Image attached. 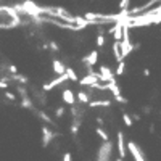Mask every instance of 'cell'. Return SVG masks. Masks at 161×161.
Listing matches in <instances>:
<instances>
[{
  "label": "cell",
  "mask_w": 161,
  "mask_h": 161,
  "mask_svg": "<svg viewBox=\"0 0 161 161\" xmlns=\"http://www.w3.org/2000/svg\"><path fill=\"white\" fill-rule=\"evenodd\" d=\"M21 7L24 10V15L29 18H36V16H42V7H39L37 3L31 2V0H24L21 2Z\"/></svg>",
  "instance_id": "obj_1"
},
{
  "label": "cell",
  "mask_w": 161,
  "mask_h": 161,
  "mask_svg": "<svg viewBox=\"0 0 161 161\" xmlns=\"http://www.w3.org/2000/svg\"><path fill=\"white\" fill-rule=\"evenodd\" d=\"M113 142H103L98 153H97V161H111V153H113Z\"/></svg>",
  "instance_id": "obj_2"
},
{
  "label": "cell",
  "mask_w": 161,
  "mask_h": 161,
  "mask_svg": "<svg viewBox=\"0 0 161 161\" xmlns=\"http://www.w3.org/2000/svg\"><path fill=\"white\" fill-rule=\"evenodd\" d=\"M127 148H129V153L132 155L134 161H147L145 159V155H143V152H142V148L137 145L135 142L127 140V142H126V150H127Z\"/></svg>",
  "instance_id": "obj_3"
},
{
  "label": "cell",
  "mask_w": 161,
  "mask_h": 161,
  "mask_svg": "<svg viewBox=\"0 0 161 161\" xmlns=\"http://www.w3.org/2000/svg\"><path fill=\"white\" fill-rule=\"evenodd\" d=\"M97 84H100L98 73H97V71H94L92 74H87V76H84L82 79H79V85H82V87H90V89H94Z\"/></svg>",
  "instance_id": "obj_4"
},
{
  "label": "cell",
  "mask_w": 161,
  "mask_h": 161,
  "mask_svg": "<svg viewBox=\"0 0 161 161\" xmlns=\"http://www.w3.org/2000/svg\"><path fill=\"white\" fill-rule=\"evenodd\" d=\"M65 82H68V77H66V74H63V76H56L53 80H50V82L44 84V85H42V90H44V92H48V90L55 89V87H58V85L65 84Z\"/></svg>",
  "instance_id": "obj_5"
},
{
  "label": "cell",
  "mask_w": 161,
  "mask_h": 161,
  "mask_svg": "<svg viewBox=\"0 0 161 161\" xmlns=\"http://www.w3.org/2000/svg\"><path fill=\"white\" fill-rule=\"evenodd\" d=\"M116 147H118V153L119 158L124 159L126 155H127V150H126V139H124V132H118V139H116Z\"/></svg>",
  "instance_id": "obj_6"
},
{
  "label": "cell",
  "mask_w": 161,
  "mask_h": 161,
  "mask_svg": "<svg viewBox=\"0 0 161 161\" xmlns=\"http://www.w3.org/2000/svg\"><path fill=\"white\" fill-rule=\"evenodd\" d=\"M56 137V134L47 126H42V147H48L52 140Z\"/></svg>",
  "instance_id": "obj_7"
},
{
  "label": "cell",
  "mask_w": 161,
  "mask_h": 161,
  "mask_svg": "<svg viewBox=\"0 0 161 161\" xmlns=\"http://www.w3.org/2000/svg\"><path fill=\"white\" fill-rule=\"evenodd\" d=\"M98 79H100V82H110V80L114 79V74H113V70L111 68H108V66H100V70H98Z\"/></svg>",
  "instance_id": "obj_8"
},
{
  "label": "cell",
  "mask_w": 161,
  "mask_h": 161,
  "mask_svg": "<svg viewBox=\"0 0 161 161\" xmlns=\"http://www.w3.org/2000/svg\"><path fill=\"white\" fill-rule=\"evenodd\" d=\"M66 65H65V61H61L60 58H53V61H52V71H53L56 76H63L66 71Z\"/></svg>",
  "instance_id": "obj_9"
},
{
  "label": "cell",
  "mask_w": 161,
  "mask_h": 161,
  "mask_svg": "<svg viewBox=\"0 0 161 161\" xmlns=\"http://www.w3.org/2000/svg\"><path fill=\"white\" fill-rule=\"evenodd\" d=\"M61 97H63V102H65L66 105L74 106V103H76V95H74V92L71 89H65L63 94H61Z\"/></svg>",
  "instance_id": "obj_10"
},
{
  "label": "cell",
  "mask_w": 161,
  "mask_h": 161,
  "mask_svg": "<svg viewBox=\"0 0 161 161\" xmlns=\"http://www.w3.org/2000/svg\"><path fill=\"white\" fill-rule=\"evenodd\" d=\"M97 60H98V52L92 50L87 56H84V58H82V63H84V65H89V66H94L97 63Z\"/></svg>",
  "instance_id": "obj_11"
},
{
  "label": "cell",
  "mask_w": 161,
  "mask_h": 161,
  "mask_svg": "<svg viewBox=\"0 0 161 161\" xmlns=\"http://www.w3.org/2000/svg\"><path fill=\"white\" fill-rule=\"evenodd\" d=\"M87 105H89L90 108H98V106H105V108H108V106H111V100H106V98L100 100V98H97V100L89 102Z\"/></svg>",
  "instance_id": "obj_12"
},
{
  "label": "cell",
  "mask_w": 161,
  "mask_h": 161,
  "mask_svg": "<svg viewBox=\"0 0 161 161\" xmlns=\"http://www.w3.org/2000/svg\"><path fill=\"white\" fill-rule=\"evenodd\" d=\"M106 90H110L111 94H113V97L121 95V89H119V85L116 82V79H113V80H110V82L106 84Z\"/></svg>",
  "instance_id": "obj_13"
},
{
  "label": "cell",
  "mask_w": 161,
  "mask_h": 161,
  "mask_svg": "<svg viewBox=\"0 0 161 161\" xmlns=\"http://www.w3.org/2000/svg\"><path fill=\"white\" fill-rule=\"evenodd\" d=\"M32 111H34V114H36L37 118H40V119H42L44 123H48V124H52V126H55V123L52 121V118H50L48 114L44 111V110H34V108H32Z\"/></svg>",
  "instance_id": "obj_14"
},
{
  "label": "cell",
  "mask_w": 161,
  "mask_h": 161,
  "mask_svg": "<svg viewBox=\"0 0 161 161\" xmlns=\"http://www.w3.org/2000/svg\"><path fill=\"white\" fill-rule=\"evenodd\" d=\"M10 80H16V82H20V85H24V87H26V84L29 82V79H27L26 76H23V74H20V73L11 74V76H10Z\"/></svg>",
  "instance_id": "obj_15"
},
{
  "label": "cell",
  "mask_w": 161,
  "mask_h": 161,
  "mask_svg": "<svg viewBox=\"0 0 161 161\" xmlns=\"http://www.w3.org/2000/svg\"><path fill=\"white\" fill-rule=\"evenodd\" d=\"M65 74H66V77H68V80H73V82H77V74H76V71L73 70V68H66V71H65Z\"/></svg>",
  "instance_id": "obj_16"
},
{
  "label": "cell",
  "mask_w": 161,
  "mask_h": 161,
  "mask_svg": "<svg viewBox=\"0 0 161 161\" xmlns=\"http://www.w3.org/2000/svg\"><path fill=\"white\" fill-rule=\"evenodd\" d=\"M113 53H114V60H116L118 63L124 61L123 56H121V52H119V42H114L113 44Z\"/></svg>",
  "instance_id": "obj_17"
},
{
  "label": "cell",
  "mask_w": 161,
  "mask_h": 161,
  "mask_svg": "<svg viewBox=\"0 0 161 161\" xmlns=\"http://www.w3.org/2000/svg\"><path fill=\"white\" fill-rule=\"evenodd\" d=\"M77 102L82 103V105H87V103L90 102V98L87 97V94H85L84 90H79V92H77Z\"/></svg>",
  "instance_id": "obj_18"
},
{
  "label": "cell",
  "mask_w": 161,
  "mask_h": 161,
  "mask_svg": "<svg viewBox=\"0 0 161 161\" xmlns=\"http://www.w3.org/2000/svg\"><path fill=\"white\" fill-rule=\"evenodd\" d=\"M20 105H21V108H26V110H32V108H34V105H32V100H31V97H26V98H21Z\"/></svg>",
  "instance_id": "obj_19"
},
{
  "label": "cell",
  "mask_w": 161,
  "mask_h": 161,
  "mask_svg": "<svg viewBox=\"0 0 161 161\" xmlns=\"http://www.w3.org/2000/svg\"><path fill=\"white\" fill-rule=\"evenodd\" d=\"M79 127H80V119H73V123H71V134L76 135L79 132Z\"/></svg>",
  "instance_id": "obj_20"
},
{
  "label": "cell",
  "mask_w": 161,
  "mask_h": 161,
  "mask_svg": "<svg viewBox=\"0 0 161 161\" xmlns=\"http://www.w3.org/2000/svg\"><path fill=\"white\" fill-rule=\"evenodd\" d=\"M97 134H98V137L103 140V142H108L110 140V137H108V132L105 129H102V127H97Z\"/></svg>",
  "instance_id": "obj_21"
},
{
  "label": "cell",
  "mask_w": 161,
  "mask_h": 161,
  "mask_svg": "<svg viewBox=\"0 0 161 161\" xmlns=\"http://www.w3.org/2000/svg\"><path fill=\"white\" fill-rule=\"evenodd\" d=\"M16 92H18V94L21 95V98H26V97H29V95H27V89L24 87V85H16Z\"/></svg>",
  "instance_id": "obj_22"
},
{
  "label": "cell",
  "mask_w": 161,
  "mask_h": 161,
  "mask_svg": "<svg viewBox=\"0 0 161 161\" xmlns=\"http://www.w3.org/2000/svg\"><path fill=\"white\" fill-rule=\"evenodd\" d=\"M124 70H126V63L121 61V63H118V68H116V71H113V74L121 76V74H124Z\"/></svg>",
  "instance_id": "obj_23"
},
{
  "label": "cell",
  "mask_w": 161,
  "mask_h": 161,
  "mask_svg": "<svg viewBox=\"0 0 161 161\" xmlns=\"http://www.w3.org/2000/svg\"><path fill=\"white\" fill-rule=\"evenodd\" d=\"M36 100L37 102H40V105H45V94H44V90L42 92H36Z\"/></svg>",
  "instance_id": "obj_24"
},
{
  "label": "cell",
  "mask_w": 161,
  "mask_h": 161,
  "mask_svg": "<svg viewBox=\"0 0 161 161\" xmlns=\"http://www.w3.org/2000/svg\"><path fill=\"white\" fill-rule=\"evenodd\" d=\"M105 36H103V34H98V36H97V47H105Z\"/></svg>",
  "instance_id": "obj_25"
},
{
  "label": "cell",
  "mask_w": 161,
  "mask_h": 161,
  "mask_svg": "<svg viewBox=\"0 0 161 161\" xmlns=\"http://www.w3.org/2000/svg\"><path fill=\"white\" fill-rule=\"evenodd\" d=\"M123 121H124V124L127 126V127H131V126L134 124V123H132V119H131V116H129L127 113H123Z\"/></svg>",
  "instance_id": "obj_26"
},
{
  "label": "cell",
  "mask_w": 161,
  "mask_h": 161,
  "mask_svg": "<svg viewBox=\"0 0 161 161\" xmlns=\"http://www.w3.org/2000/svg\"><path fill=\"white\" fill-rule=\"evenodd\" d=\"M129 7H131V2H129V0H123V2H119V10H121V11L129 10Z\"/></svg>",
  "instance_id": "obj_27"
},
{
  "label": "cell",
  "mask_w": 161,
  "mask_h": 161,
  "mask_svg": "<svg viewBox=\"0 0 161 161\" xmlns=\"http://www.w3.org/2000/svg\"><path fill=\"white\" fill-rule=\"evenodd\" d=\"M48 48L53 52V53H56V52H60V47H58V44L56 42H53V40H52V42L48 44Z\"/></svg>",
  "instance_id": "obj_28"
},
{
  "label": "cell",
  "mask_w": 161,
  "mask_h": 161,
  "mask_svg": "<svg viewBox=\"0 0 161 161\" xmlns=\"http://www.w3.org/2000/svg\"><path fill=\"white\" fill-rule=\"evenodd\" d=\"M114 102L121 103V105H126V103H127V98H124L123 95H118V97H114Z\"/></svg>",
  "instance_id": "obj_29"
},
{
  "label": "cell",
  "mask_w": 161,
  "mask_h": 161,
  "mask_svg": "<svg viewBox=\"0 0 161 161\" xmlns=\"http://www.w3.org/2000/svg\"><path fill=\"white\" fill-rule=\"evenodd\" d=\"M55 114H56V118H61L63 114H65V106H58L55 110Z\"/></svg>",
  "instance_id": "obj_30"
},
{
  "label": "cell",
  "mask_w": 161,
  "mask_h": 161,
  "mask_svg": "<svg viewBox=\"0 0 161 161\" xmlns=\"http://www.w3.org/2000/svg\"><path fill=\"white\" fill-rule=\"evenodd\" d=\"M5 97H7V100H10V102H15L16 100V95L15 94H11V92H5Z\"/></svg>",
  "instance_id": "obj_31"
},
{
  "label": "cell",
  "mask_w": 161,
  "mask_h": 161,
  "mask_svg": "<svg viewBox=\"0 0 161 161\" xmlns=\"http://www.w3.org/2000/svg\"><path fill=\"white\" fill-rule=\"evenodd\" d=\"M71 158H73V156H71L70 152H66L65 155H63V161H71Z\"/></svg>",
  "instance_id": "obj_32"
},
{
  "label": "cell",
  "mask_w": 161,
  "mask_h": 161,
  "mask_svg": "<svg viewBox=\"0 0 161 161\" xmlns=\"http://www.w3.org/2000/svg\"><path fill=\"white\" fill-rule=\"evenodd\" d=\"M131 119H132V121H140L142 116H140V114H137V113H134V114L131 116Z\"/></svg>",
  "instance_id": "obj_33"
},
{
  "label": "cell",
  "mask_w": 161,
  "mask_h": 161,
  "mask_svg": "<svg viewBox=\"0 0 161 161\" xmlns=\"http://www.w3.org/2000/svg\"><path fill=\"white\" fill-rule=\"evenodd\" d=\"M143 113H145V114H150V113H152V108H150V106H143Z\"/></svg>",
  "instance_id": "obj_34"
},
{
  "label": "cell",
  "mask_w": 161,
  "mask_h": 161,
  "mask_svg": "<svg viewBox=\"0 0 161 161\" xmlns=\"http://www.w3.org/2000/svg\"><path fill=\"white\" fill-rule=\"evenodd\" d=\"M7 87H8V84H5V82H2V80H0V89L7 90Z\"/></svg>",
  "instance_id": "obj_35"
},
{
  "label": "cell",
  "mask_w": 161,
  "mask_h": 161,
  "mask_svg": "<svg viewBox=\"0 0 161 161\" xmlns=\"http://www.w3.org/2000/svg\"><path fill=\"white\" fill-rule=\"evenodd\" d=\"M143 76H150V70H148V68H145V70H143Z\"/></svg>",
  "instance_id": "obj_36"
},
{
  "label": "cell",
  "mask_w": 161,
  "mask_h": 161,
  "mask_svg": "<svg viewBox=\"0 0 161 161\" xmlns=\"http://www.w3.org/2000/svg\"><path fill=\"white\" fill-rule=\"evenodd\" d=\"M97 123H98V126H103V123H105V121H103V118H97Z\"/></svg>",
  "instance_id": "obj_37"
},
{
  "label": "cell",
  "mask_w": 161,
  "mask_h": 161,
  "mask_svg": "<svg viewBox=\"0 0 161 161\" xmlns=\"http://www.w3.org/2000/svg\"><path fill=\"white\" fill-rule=\"evenodd\" d=\"M150 132H152V134L155 132V124H152V126H150Z\"/></svg>",
  "instance_id": "obj_38"
},
{
  "label": "cell",
  "mask_w": 161,
  "mask_h": 161,
  "mask_svg": "<svg viewBox=\"0 0 161 161\" xmlns=\"http://www.w3.org/2000/svg\"><path fill=\"white\" fill-rule=\"evenodd\" d=\"M116 161H124V159H121V158H116Z\"/></svg>",
  "instance_id": "obj_39"
}]
</instances>
